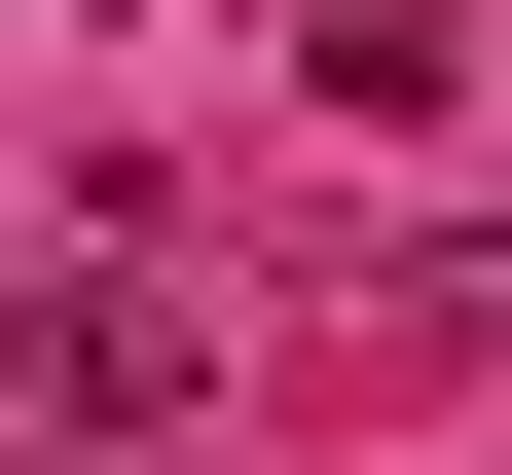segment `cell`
<instances>
[{
	"label": "cell",
	"instance_id": "obj_1",
	"mask_svg": "<svg viewBox=\"0 0 512 475\" xmlns=\"http://www.w3.org/2000/svg\"><path fill=\"white\" fill-rule=\"evenodd\" d=\"M0 439H74V475L183 439V293H147V256H37V293H0Z\"/></svg>",
	"mask_w": 512,
	"mask_h": 475
},
{
	"label": "cell",
	"instance_id": "obj_2",
	"mask_svg": "<svg viewBox=\"0 0 512 475\" xmlns=\"http://www.w3.org/2000/svg\"><path fill=\"white\" fill-rule=\"evenodd\" d=\"M37 475H74V439H37Z\"/></svg>",
	"mask_w": 512,
	"mask_h": 475
}]
</instances>
